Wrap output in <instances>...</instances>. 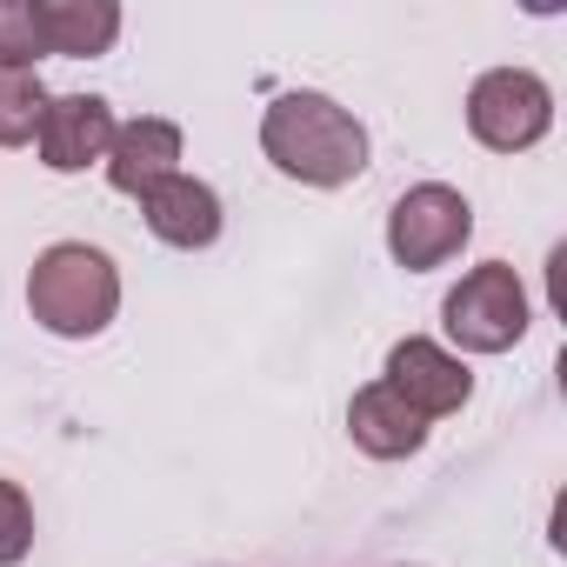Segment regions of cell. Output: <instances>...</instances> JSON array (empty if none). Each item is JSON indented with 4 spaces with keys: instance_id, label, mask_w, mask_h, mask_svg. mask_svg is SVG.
<instances>
[{
    "instance_id": "52a82bcc",
    "label": "cell",
    "mask_w": 567,
    "mask_h": 567,
    "mask_svg": "<svg viewBox=\"0 0 567 567\" xmlns=\"http://www.w3.org/2000/svg\"><path fill=\"white\" fill-rule=\"evenodd\" d=\"M114 107L101 101V94H54L48 101V114H41V167L48 174H81V167H94V161H107V147H114Z\"/></svg>"
},
{
    "instance_id": "8992f818",
    "label": "cell",
    "mask_w": 567,
    "mask_h": 567,
    "mask_svg": "<svg viewBox=\"0 0 567 567\" xmlns=\"http://www.w3.org/2000/svg\"><path fill=\"white\" fill-rule=\"evenodd\" d=\"M388 388H394L421 421H441V414H461V408H467L474 374H467L447 348H434V341L408 334V341H394V348H388Z\"/></svg>"
},
{
    "instance_id": "4fadbf2b",
    "label": "cell",
    "mask_w": 567,
    "mask_h": 567,
    "mask_svg": "<svg viewBox=\"0 0 567 567\" xmlns=\"http://www.w3.org/2000/svg\"><path fill=\"white\" fill-rule=\"evenodd\" d=\"M41 54H48V41H41L34 0H0V74H34Z\"/></svg>"
},
{
    "instance_id": "ba28073f",
    "label": "cell",
    "mask_w": 567,
    "mask_h": 567,
    "mask_svg": "<svg viewBox=\"0 0 567 567\" xmlns=\"http://www.w3.org/2000/svg\"><path fill=\"white\" fill-rule=\"evenodd\" d=\"M141 214H147V234L194 254V247H214L220 240V194L194 174H167L161 187L141 194Z\"/></svg>"
},
{
    "instance_id": "277c9868",
    "label": "cell",
    "mask_w": 567,
    "mask_h": 567,
    "mask_svg": "<svg viewBox=\"0 0 567 567\" xmlns=\"http://www.w3.org/2000/svg\"><path fill=\"white\" fill-rule=\"evenodd\" d=\"M474 234V207L461 187L447 181H421L394 200L388 214V254L408 267V274H427V267H447Z\"/></svg>"
},
{
    "instance_id": "30bf717a",
    "label": "cell",
    "mask_w": 567,
    "mask_h": 567,
    "mask_svg": "<svg viewBox=\"0 0 567 567\" xmlns=\"http://www.w3.org/2000/svg\"><path fill=\"white\" fill-rule=\"evenodd\" d=\"M348 434H354V447L374 454V461H408V454H421L427 421H421L388 381H374V388H361V394L348 401Z\"/></svg>"
},
{
    "instance_id": "7c38bea8",
    "label": "cell",
    "mask_w": 567,
    "mask_h": 567,
    "mask_svg": "<svg viewBox=\"0 0 567 567\" xmlns=\"http://www.w3.org/2000/svg\"><path fill=\"white\" fill-rule=\"evenodd\" d=\"M48 87L41 74H0V147H28L41 134V114H48Z\"/></svg>"
},
{
    "instance_id": "7a4b0ae2",
    "label": "cell",
    "mask_w": 567,
    "mask_h": 567,
    "mask_svg": "<svg viewBox=\"0 0 567 567\" xmlns=\"http://www.w3.org/2000/svg\"><path fill=\"white\" fill-rule=\"evenodd\" d=\"M28 308L61 341H94L121 315V274L87 240H54L28 274Z\"/></svg>"
},
{
    "instance_id": "3957f363",
    "label": "cell",
    "mask_w": 567,
    "mask_h": 567,
    "mask_svg": "<svg viewBox=\"0 0 567 567\" xmlns=\"http://www.w3.org/2000/svg\"><path fill=\"white\" fill-rule=\"evenodd\" d=\"M441 328L461 354H507L527 334V288L507 260H481L441 301Z\"/></svg>"
},
{
    "instance_id": "6da1fadb",
    "label": "cell",
    "mask_w": 567,
    "mask_h": 567,
    "mask_svg": "<svg viewBox=\"0 0 567 567\" xmlns=\"http://www.w3.org/2000/svg\"><path fill=\"white\" fill-rule=\"evenodd\" d=\"M260 147H267V161L280 174L301 181V187H348L368 167V127L341 101L308 94V87L280 94L260 114Z\"/></svg>"
},
{
    "instance_id": "8fae6325",
    "label": "cell",
    "mask_w": 567,
    "mask_h": 567,
    "mask_svg": "<svg viewBox=\"0 0 567 567\" xmlns=\"http://www.w3.org/2000/svg\"><path fill=\"white\" fill-rule=\"evenodd\" d=\"M41 14V41L48 54H68V61H94L121 41V8L114 0H34Z\"/></svg>"
},
{
    "instance_id": "5b68a950",
    "label": "cell",
    "mask_w": 567,
    "mask_h": 567,
    "mask_svg": "<svg viewBox=\"0 0 567 567\" xmlns=\"http://www.w3.org/2000/svg\"><path fill=\"white\" fill-rule=\"evenodd\" d=\"M554 127V94L527 68H494L467 87V134L494 154H520Z\"/></svg>"
},
{
    "instance_id": "5bb4252c",
    "label": "cell",
    "mask_w": 567,
    "mask_h": 567,
    "mask_svg": "<svg viewBox=\"0 0 567 567\" xmlns=\"http://www.w3.org/2000/svg\"><path fill=\"white\" fill-rule=\"evenodd\" d=\"M34 547V507L14 481H0V567H21Z\"/></svg>"
},
{
    "instance_id": "9c48e42d",
    "label": "cell",
    "mask_w": 567,
    "mask_h": 567,
    "mask_svg": "<svg viewBox=\"0 0 567 567\" xmlns=\"http://www.w3.org/2000/svg\"><path fill=\"white\" fill-rule=\"evenodd\" d=\"M167 174H181V127L174 121H154V114H141V121H127V127H114V147H107V187L114 194H147V187H161Z\"/></svg>"
}]
</instances>
